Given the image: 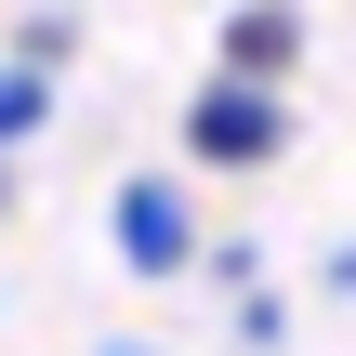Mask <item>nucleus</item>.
I'll list each match as a JSON object with an SVG mask.
<instances>
[{"instance_id": "obj_2", "label": "nucleus", "mask_w": 356, "mask_h": 356, "mask_svg": "<svg viewBox=\"0 0 356 356\" xmlns=\"http://www.w3.org/2000/svg\"><path fill=\"white\" fill-rule=\"evenodd\" d=\"M291 66H304V13H291V0H238V13H225V79H264V92H277Z\"/></svg>"}, {"instance_id": "obj_1", "label": "nucleus", "mask_w": 356, "mask_h": 356, "mask_svg": "<svg viewBox=\"0 0 356 356\" xmlns=\"http://www.w3.org/2000/svg\"><path fill=\"white\" fill-rule=\"evenodd\" d=\"M277 145H291V106H277L264 79H211V92L185 106V159H198V172H264Z\"/></svg>"}, {"instance_id": "obj_4", "label": "nucleus", "mask_w": 356, "mask_h": 356, "mask_svg": "<svg viewBox=\"0 0 356 356\" xmlns=\"http://www.w3.org/2000/svg\"><path fill=\"white\" fill-rule=\"evenodd\" d=\"M40 119H53V92H40V66H0V159H13V145H26Z\"/></svg>"}, {"instance_id": "obj_3", "label": "nucleus", "mask_w": 356, "mask_h": 356, "mask_svg": "<svg viewBox=\"0 0 356 356\" xmlns=\"http://www.w3.org/2000/svg\"><path fill=\"white\" fill-rule=\"evenodd\" d=\"M185 251H198L185 198H172V185H119V264H132V277H172Z\"/></svg>"}]
</instances>
